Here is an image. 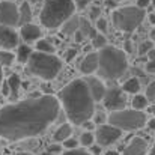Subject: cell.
<instances>
[{
  "mask_svg": "<svg viewBox=\"0 0 155 155\" xmlns=\"http://www.w3.org/2000/svg\"><path fill=\"white\" fill-rule=\"evenodd\" d=\"M60 104L51 95H41L0 108V139L11 142L35 137L57 119Z\"/></svg>",
  "mask_w": 155,
  "mask_h": 155,
  "instance_id": "cell-1",
  "label": "cell"
},
{
  "mask_svg": "<svg viewBox=\"0 0 155 155\" xmlns=\"http://www.w3.org/2000/svg\"><path fill=\"white\" fill-rule=\"evenodd\" d=\"M60 104L74 125H83L94 116V98L84 80L75 78L59 92Z\"/></svg>",
  "mask_w": 155,
  "mask_h": 155,
  "instance_id": "cell-2",
  "label": "cell"
},
{
  "mask_svg": "<svg viewBox=\"0 0 155 155\" xmlns=\"http://www.w3.org/2000/svg\"><path fill=\"white\" fill-rule=\"evenodd\" d=\"M128 68L125 53L114 47H103L98 51V69L100 77L107 80H116L125 74Z\"/></svg>",
  "mask_w": 155,
  "mask_h": 155,
  "instance_id": "cell-3",
  "label": "cell"
},
{
  "mask_svg": "<svg viewBox=\"0 0 155 155\" xmlns=\"http://www.w3.org/2000/svg\"><path fill=\"white\" fill-rule=\"evenodd\" d=\"M75 12V3L72 0H45L39 20L47 29L62 26Z\"/></svg>",
  "mask_w": 155,
  "mask_h": 155,
  "instance_id": "cell-4",
  "label": "cell"
},
{
  "mask_svg": "<svg viewBox=\"0 0 155 155\" xmlns=\"http://www.w3.org/2000/svg\"><path fill=\"white\" fill-rule=\"evenodd\" d=\"M62 69V60L53 53L32 51L27 60V71L42 80H53Z\"/></svg>",
  "mask_w": 155,
  "mask_h": 155,
  "instance_id": "cell-5",
  "label": "cell"
},
{
  "mask_svg": "<svg viewBox=\"0 0 155 155\" xmlns=\"http://www.w3.org/2000/svg\"><path fill=\"white\" fill-rule=\"evenodd\" d=\"M145 20V11L139 6H127L111 14L113 26L120 32H134Z\"/></svg>",
  "mask_w": 155,
  "mask_h": 155,
  "instance_id": "cell-6",
  "label": "cell"
},
{
  "mask_svg": "<svg viewBox=\"0 0 155 155\" xmlns=\"http://www.w3.org/2000/svg\"><path fill=\"white\" fill-rule=\"evenodd\" d=\"M110 125L117 127L122 131H134L146 125V114L142 110H116L108 114Z\"/></svg>",
  "mask_w": 155,
  "mask_h": 155,
  "instance_id": "cell-7",
  "label": "cell"
},
{
  "mask_svg": "<svg viewBox=\"0 0 155 155\" xmlns=\"http://www.w3.org/2000/svg\"><path fill=\"white\" fill-rule=\"evenodd\" d=\"M122 136V130H119L117 127L114 125H100L97 133H95V140L98 142L100 146H110L113 145L116 140H119Z\"/></svg>",
  "mask_w": 155,
  "mask_h": 155,
  "instance_id": "cell-8",
  "label": "cell"
},
{
  "mask_svg": "<svg viewBox=\"0 0 155 155\" xmlns=\"http://www.w3.org/2000/svg\"><path fill=\"white\" fill-rule=\"evenodd\" d=\"M18 20H20L18 6L9 0L0 2V26L15 27L18 26Z\"/></svg>",
  "mask_w": 155,
  "mask_h": 155,
  "instance_id": "cell-9",
  "label": "cell"
},
{
  "mask_svg": "<svg viewBox=\"0 0 155 155\" xmlns=\"http://www.w3.org/2000/svg\"><path fill=\"white\" fill-rule=\"evenodd\" d=\"M124 91L117 86H111L110 89L105 91L103 101L107 110L110 111H116V110H122L125 107V95L122 94Z\"/></svg>",
  "mask_w": 155,
  "mask_h": 155,
  "instance_id": "cell-10",
  "label": "cell"
},
{
  "mask_svg": "<svg viewBox=\"0 0 155 155\" xmlns=\"http://www.w3.org/2000/svg\"><path fill=\"white\" fill-rule=\"evenodd\" d=\"M18 45V33L14 30V27L9 26H0V47L5 50H12Z\"/></svg>",
  "mask_w": 155,
  "mask_h": 155,
  "instance_id": "cell-11",
  "label": "cell"
},
{
  "mask_svg": "<svg viewBox=\"0 0 155 155\" xmlns=\"http://www.w3.org/2000/svg\"><path fill=\"white\" fill-rule=\"evenodd\" d=\"M84 81L89 87V92H91L94 101H103L104 95H105V86L103 81L97 77H87V78H84Z\"/></svg>",
  "mask_w": 155,
  "mask_h": 155,
  "instance_id": "cell-12",
  "label": "cell"
},
{
  "mask_svg": "<svg viewBox=\"0 0 155 155\" xmlns=\"http://www.w3.org/2000/svg\"><path fill=\"white\" fill-rule=\"evenodd\" d=\"M148 142L142 137H134L124 149V155H146Z\"/></svg>",
  "mask_w": 155,
  "mask_h": 155,
  "instance_id": "cell-13",
  "label": "cell"
},
{
  "mask_svg": "<svg viewBox=\"0 0 155 155\" xmlns=\"http://www.w3.org/2000/svg\"><path fill=\"white\" fill-rule=\"evenodd\" d=\"M21 38L26 41V42H33V41H38L41 38V29L36 26V24H32V23H27V24H23L21 26Z\"/></svg>",
  "mask_w": 155,
  "mask_h": 155,
  "instance_id": "cell-14",
  "label": "cell"
},
{
  "mask_svg": "<svg viewBox=\"0 0 155 155\" xmlns=\"http://www.w3.org/2000/svg\"><path fill=\"white\" fill-rule=\"evenodd\" d=\"M78 68H80V72L81 74H86V75L95 72L98 69V53H89L81 60V63H80Z\"/></svg>",
  "mask_w": 155,
  "mask_h": 155,
  "instance_id": "cell-15",
  "label": "cell"
},
{
  "mask_svg": "<svg viewBox=\"0 0 155 155\" xmlns=\"http://www.w3.org/2000/svg\"><path fill=\"white\" fill-rule=\"evenodd\" d=\"M8 86H9V97L12 100H15L18 97V92H20V87H21V80L17 74H12L9 78H8Z\"/></svg>",
  "mask_w": 155,
  "mask_h": 155,
  "instance_id": "cell-16",
  "label": "cell"
},
{
  "mask_svg": "<svg viewBox=\"0 0 155 155\" xmlns=\"http://www.w3.org/2000/svg\"><path fill=\"white\" fill-rule=\"evenodd\" d=\"M18 14H20V20H18V24L23 26V24H27L32 21V9H30V5L27 2H24L20 8H18Z\"/></svg>",
  "mask_w": 155,
  "mask_h": 155,
  "instance_id": "cell-17",
  "label": "cell"
},
{
  "mask_svg": "<svg viewBox=\"0 0 155 155\" xmlns=\"http://www.w3.org/2000/svg\"><path fill=\"white\" fill-rule=\"evenodd\" d=\"M78 26H80V18L78 17H69L63 24H62V32L65 35H69V33H75V30H78Z\"/></svg>",
  "mask_w": 155,
  "mask_h": 155,
  "instance_id": "cell-18",
  "label": "cell"
},
{
  "mask_svg": "<svg viewBox=\"0 0 155 155\" xmlns=\"http://www.w3.org/2000/svg\"><path fill=\"white\" fill-rule=\"evenodd\" d=\"M71 134H72V127L69 125V124H63V125H60L59 128H57V131L54 133V140L56 142H63V140H66L68 137H71Z\"/></svg>",
  "mask_w": 155,
  "mask_h": 155,
  "instance_id": "cell-19",
  "label": "cell"
},
{
  "mask_svg": "<svg viewBox=\"0 0 155 155\" xmlns=\"http://www.w3.org/2000/svg\"><path fill=\"white\" fill-rule=\"evenodd\" d=\"M122 91L127 92V94H137V92L140 91V81H139V78H136V77L128 78V80L124 83Z\"/></svg>",
  "mask_w": 155,
  "mask_h": 155,
  "instance_id": "cell-20",
  "label": "cell"
},
{
  "mask_svg": "<svg viewBox=\"0 0 155 155\" xmlns=\"http://www.w3.org/2000/svg\"><path fill=\"white\" fill-rule=\"evenodd\" d=\"M30 54H32V48H30L29 45H20V47H18V53H17V56H15V59H17L20 63H27V60H29Z\"/></svg>",
  "mask_w": 155,
  "mask_h": 155,
  "instance_id": "cell-21",
  "label": "cell"
},
{
  "mask_svg": "<svg viewBox=\"0 0 155 155\" xmlns=\"http://www.w3.org/2000/svg\"><path fill=\"white\" fill-rule=\"evenodd\" d=\"M15 62V54L9 50H2L0 51V65L3 66H11Z\"/></svg>",
  "mask_w": 155,
  "mask_h": 155,
  "instance_id": "cell-22",
  "label": "cell"
},
{
  "mask_svg": "<svg viewBox=\"0 0 155 155\" xmlns=\"http://www.w3.org/2000/svg\"><path fill=\"white\" fill-rule=\"evenodd\" d=\"M78 29L81 30V33L84 35V38H86V36H91V38L95 36V32H94V29L91 27V23H89L86 18H80V26H78Z\"/></svg>",
  "mask_w": 155,
  "mask_h": 155,
  "instance_id": "cell-23",
  "label": "cell"
},
{
  "mask_svg": "<svg viewBox=\"0 0 155 155\" xmlns=\"http://www.w3.org/2000/svg\"><path fill=\"white\" fill-rule=\"evenodd\" d=\"M36 50L41 53H54V45L47 39H38L36 41Z\"/></svg>",
  "mask_w": 155,
  "mask_h": 155,
  "instance_id": "cell-24",
  "label": "cell"
},
{
  "mask_svg": "<svg viewBox=\"0 0 155 155\" xmlns=\"http://www.w3.org/2000/svg\"><path fill=\"white\" fill-rule=\"evenodd\" d=\"M133 107L134 110H145L148 107V98L145 95H136L133 98Z\"/></svg>",
  "mask_w": 155,
  "mask_h": 155,
  "instance_id": "cell-25",
  "label": "cell"
},
{
  "mask_svg": "<svg viewBox=\"0 0 155 155\" xmlns=\"http://www.w3.org/2000/svg\"><path fill=\"white\" fill-rule=\"evenodd\" d=\"M92 44H94V47H97V48H103L107 45V39H105V36L101 35V33H95V36L92 38Z\"/></svg>",
  "mask_w": 155,
  "mask_h": 155,
  "instance_id": "cell-26",
  "label": "cell"
},
{
  "mask_svg": "<svg viewBox=\"0 0 155 155\" xmlns=\"http://www.w3.org/2000/svg\"><path fill=\"white\" fill-rule=\"evenodd\" d=\"M152 48H154V41H145V42H142L139 45V54L140 56H145V54H148V53L151 51Z\"/></svg>",
  "mask_w": 155,
  "mask_h": 155,
  "instance_id": "cell-27",
  "label": "cell"
},
{
  "mask_svg": "<svg viewBox=\"0 0 155 155\" xmlns=\"http://www.w3.org/2000/svg\"><path fill=\"white\" fill-rule=\"evenodd\" d=\"M80 142L83 146H92L94 145V134L92 133H83L80 137Z\"/></svg>",
  "mask_w": 155,
  "mask_h": 155,
  "instance_id": "cell-28",
  "label": "cell"
},
{
  "mask_svg": "<svg viewBox=\"0 0 155 155\" xmlns=\"http://www.w3.org/2000/svg\"><path fill=\"white\" fill-rule=\"evenodd\" d=\"M77 145H78V142H77L75 139H72V137H68L66 140H63V146H65L66 149H75Z\"/></svg>",
  "mask_w": 155,
  "mask_h": 155,
  "instance_id": "cell-29",
  "label": "cell"
},
{
  "mask_svg": "<svg viewBox=\"0 0 155 155\" xmlns=\"http://www.w3.org/2000/svg\"><path fill=\"white\" fill-rule=\"evenodd\" d=\"M148 100H151V101H154L155 100V81H152L149 86H148V89H146V95H145Z\"/></svg>",
  "mask_w": 155,
  "mask_h": 155,
  "instance_id": "cell-30",
  "label": "cell"
},
{
  "mask_svg": "<svg viewBox=\"0 0 155 155\" xmlns=\"http://www.w3.org/2000/svg\"><path fill=\"white\" fill-rule=\"evenodd\" d=\"M100 14H101V9H100L98 6H94V8H91V12H89V18H91L92 21H97V20L100 18Z\"/></svg>",
  "mask_w": 155,
  "mask_h": 155,
  "instance_id": "cell-31",
  "label": "cell"
},
{
  "mask_svg": "<svg viewBox=\"0 0 155 155\" xmlns=\"http://www.w3.org/2000/svg\"><path fill=\"white\" fill-rule=\"evenodd\" d=\"M63 155H91V154L87 151H84V149H77L75 148V149H68Z\"/></svg>",
  "mask_w": 155,
  "mask_h": 155,
  "instance_id": "cell-32",
  "label": "cell"
},
{
  "mask_svg": "<svg viewBox=\"0 0 155 155\" xmlns=\"http://www.w3.org/2000/svg\"><path fill=\"white\" fill-rule=\"evenodd\" d=\"M97 27H98L100 32L105 33V30H107V21H105V18H98L97 20Z\"/></svg>",
  "mask_w": 155,
  "mask_h": 155,
  "instance_id": "cell-33",
  "label": "cell"
},
{
  "mask_svg": "<svg viewBox=\"0 0 155 155\" xmlns=\"http://www.w3.org/2000/svg\"><path fill=\"white\" fill-rule=\"evenodd\" d=\"M146 71H148L149 74H155V57L149 59V62H148V65H146Z\"/></svg>",
  "mask_w": 155,
  "mask_h": 155,
  "instance_id": "cell-34",
  "label": "cell"
},
{
  "mask_svg": "<svg viewBox=\"0 0 155 155\" xmlns=\"http://www.w3.org/2000/svg\"><path fill=\"white\" fill-rule=\"evenodd\" d=\"M74 3H75V8H80V9H83V8H86L92 0H72Z\"/></svg>",
  "mask_w": 155,
  "mask_h": 155,
  "instance_id": "cell-35",
  "label": "cell"
},
{
  "mask_svg": "<svg viewBox=\"0 0 155 155\" xmlns=\"http://www.w3.org/2000/svg\"><path fill=\"white\" fill-rule=\"evenodd\" d=\"M75 54H77V50H74V48H69L68 51L65 53V59L69 62V60H72V59L75 57Z\"/></svg>",
  "mask_w": 155,
  "mask_h": 155,
  "instance_id": "cell-36",
  "label": "cell"
},
{
  "mask_svg": "<svg viewBox=\"0 0 155 155\" xmlns=\"http://www.w3.org/2000/svg\"><path fill=\"white\" fill-rule=\"evenodd\" d=\"M48 152H50V154H60V152H62V146H59L57 143H56V145H51V146L48 148Z\"/></svg>",
  "mask_w": 155,
  "mask_h": 155,
  "instance_id": "cell-37",
  "label": "cell"
},
{
  "mask_svg": "<svg viewBox=\"0 0 155 155\" xmlns=\"http://www.w3.org/2000/svg\"><path fill=\"white\" fill-rule=\"evenodd\" d=\"M95 122H97V124H100V125H103L104 122H105V116H104V113H98V114H97Z\"/></svg>",
  "mask_w": 155,
  "mask_h": 155,
  "instance_id": "cell-38",
  "label": "cell"
},
{
  "mask_svg": "<svg viewBox=\"0 0 155 155\" xmlns=\"http://www.w3.org/2000/svg\"><path fill=\"white\" fill-rule=\"evenodd\" d=\"M74 35H75V41H77V42H81V41L84 39V35L81 33V30H80V29H78V30H75V33H74Z\"/></svg>",
  "mask_w": 155,
  "mask_h": 155,
  "instance_id": "cell-39",
  "label": "cell"
},
{
  "mask_svg": "<svg viewBox=\"0 0 155 155\" xmlns=\"http://www.w3.org/2000/svg\"><path fill=\"white\" fill-rule=\"evenodd\" d=\"M149 3H151V0H137V6L139 8H146V6H149Z\"/></svg>",
  "mask_w": 155,
  "mask_h": 155,
  "instance_id": "cell-40",
  "label": "cell"
},
{
  "mask_svg": "<svg viewBox=\"0 0 155 155\" xmlns=\"http://www.w3.org/2000/svg\"><path fill=\"white\" fill-rule=\"evenodd\" d=\"M2 92L5 97H9V86H8V81L3 83V87H2Z\"/></svg>",
  "mask_w": 155,
  "mask_h": 155,
  "instance_id": "cell-41",
  "label": "cell"
},
{
  "mask_svg": "<svg viewBox=\"0 0 155 155\" xmlns=\"http://www.w3.org/2000/svg\"><path fill=\"white\" fill-rule=\"evenodd\" d=\"M125 51H127V53L133 51V44H131L130 41H127V42H125Z\"/></svg>",
  "mask_w": 155,
  "mask_h": 155,
  "instance_id": "cell-42",
  "label": "cell"
},
{
  "mask_svg": "<svg viewBox=\"0 0 155 155\" xmlns=\"http://www.w3.org/2000/svg\"><path fill=\"white\" fill-rule=\"evenodd\" d=\"M148 124V127H149V130H154L155 131V117H152L149 122H146Z\"/></svg>",
  "mask_w": 155,
  "mask_h": 155,
  "instance_id": "cell-43",
  "label": "cell"
},
{
  "mask_svg": "<svg viewBox=\"0 0 155 155\" xmlns=\"http://www.w3.org/2000/svg\"><path fill=\"white\" fill-rule=\"evenodd\" d=\"M100 151H101V149H100V146H92V154H100Z\"/></svg>",
  "mask_w": 155,
  "mask_h": 155,
  "instance_id": "cell-44",
  "label": "cell"
},
{
  "mask_svg": "<svg viewBox=\"0 0 155 155\" xmlns=\"http://www.w3.org/2000/svg\"><path fill=\"white\" fill-rule=\"evenodd\" d=\"M149 23H151L152 26H155V14H151V15H149Z\"/></svg>",
  "mask_w": 155,
  "mask_h": 155,
  "instance_id": "cell-45",
  "label": "cell"
},
{
  "mask_svg": "<svg viewBox=\"0 0 155 155\" xmlns=\"http://www.w3.org/2000/svg\"><path fill=\"white\" fill-rule=\"evenodd\" d=\"M105 155H119L116 151H108V152H105Z\"/></svg>",
  "mask_w": 155,
  "mask_h": 155,
  "instance_id": "cell-46",
  "label": "cell"
},
{
  "mask_svg": "<svg viewBox=\"0 0 155 155\" xmlns=\"http://www.w3.org/2000/svg\"><path fill=\"white\" fill-rule=\"evenodd\" d=\"M151 35H152V41L155 42V26H154V29H152V32H151Z\"/></svg>",
  "mask_w": 155,
  "mask_h": 155,
  "instance_id": "cell-47",
  "label": "cell"
},
{
  "mask_svg": "<svg viewBox=\"0 0 155 155\" xmlns=\"http://www.w3.org/2000/svg\"><path fill=\"white\" fill-rule=\"evenodd\" d=\"M148 155H155V145L154 146H152V149H151V152H149V154Z\"/></svg>",
  "mask_w": 155,
  "mask_h": 155,
  "instance_id": "cell-48",
  "label": "cell"
},
{
  "mask_svg": "<svg viewBox=\"0 0 155 155\" xmlns=\"http://www.w3.org/2000/svg\"><path fill=\"white\" fill-rule=\"evenodd\" d=\"M149 111H151V113H152V114H154V116H155V105H152V107L149 108Z\"/></svg>",
  "mask_w": 155,
  "mask_h": 155,
  "instance_id": "cell-49",
  "label": "cell"
},
{
  "mask_svg": "<svg viewBox=\"0 0 155 155\" xmlns=\"http://www.w3.org/2000/svg\"><path fill=\"white\" fill-rule=\"evenodd\" d=\"M3 80V69H2V66H0V81Z\"/></svg>",
  "mask_w": 155,
  "mask_h": 155,
  "instance_id": "cell-50",
  "label": "cell"
},
{
  "mask_svg": "<svg viewBox=\"0 0 155 155\" xmlns=\"http://www.w3.org/2000/svg\"><path fill=\"white\" fill-rule=\"evenodd\" d=\"M17 155H32V154H30V152H18Z\"/></svg>",
  "mask_w": 155,
  "mask_h": 155,
  "instance_id": "cell-51",
  "label": "cell"
},
{
  "mask_svg": "<svg viewBox=\"0 0 155 155\" xmlns=\"http://www.w3.org/2000/svg\"><path fill=\"white\" fill-rule=\"evenodd\" d=\"M41 155H53V154H50V152L47 151V152H44V154H41Z\"/></svg>",
  "mask_w": 155,
  "mask_h": 155,
  "instance_id": "cell-52",
  "label": "cell"
},
{
  "mask_svg": "<svg viewBox=\"0 0 155 155\" xmlns=\"http://www.w3.org/2000/svg\"><path fill=\"white\" fill-rule=\"evenodd\" d=\"M151 3H152V5H154V8H155V0H151Z\"/></svg>",
  "mask_w": 155,
  "mask_h": 155,
  "instance_id": "cell-53",
  "label": "cell"
},
{
  "mask_svg": "<svg viewBox=\"0 0 155 155\" xmlns=\"http://www.w3.org/2000/svg\"><path fill=\"white\" fill-rule=\"evenodd\" d=\"M111 2H120V0H111Z\"/></svg>",
  "mask_w": 155,
  "mask_h": 155,
  "instance_id": "cell-54",
  "label": "cell"
}]
</instances>
